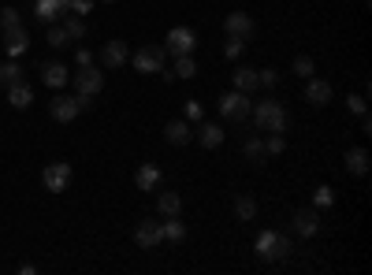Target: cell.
<instances>
[{"label": "cell", "instance_id": "obj_1", "mask_svg": "<svg viewBox=\"0 0 372 275\" xmlns=\"http://www.w3.org/2000/svg\"><path fill=\"white\" fill-rule=\"evenodd\" d=\"M249 115L257 120V131H268V134H287L290 131V112L283 108V101H276V97L260 101Z\"/></svg>", "mask_w": 372, "mask_h": 275}, {"label": "cell", "instance_id": "obj_2", "mask_svg": "<svg viewBox=\"0 0 372 275\" xmlns=\"http://www.w3.org/2000/svg\"><path fill=\"white\" fill-rule=\"evenodd\" d=\"M254 249H257V257H260V260L279 264V260H287V257H290V238H287L283 231H260L257 238H254Z\"/></svg>", "mask_w": 372, "mask_h": 275}, {"label": "cell", "instance_id": "obj_3", "mask_svg": "<svg viewBox=\"0 0 372 275\" xmlns=\"http://www.w3.org/2000/svg\"><path fill=\"white\" fill-rule=\"evenodd\" d=\"M94 101L89 97H64V93H56L53 101H48V115H53L56 123H71L82 108H89Z\"/></svg>", "mask_w": 372, "mask_h": 275}, {"label": "cell", "instance_id": "obj_4", "mask_svg": "<svg viewBox=\"0 0 372 275\" xmlns=\"http://www.w3.org/2000/svg\"><path fill=\"white\" fill-rule=\"evenodd\" d=\"M249 112H254V101H249V93H224L220 97V115L224 120H231V123H242V120H249Z\"/></svg>", "mask_w": 372, "mask_h": 275}, {"label": "cell", "instance_id": "obj_5", "mask_svg": "<svg viewBox=\"0 0 372 275\" xmlns=\"http://www.w3.org/2000/svg\"><path fill=\"white\" fill-rule=\"evenodd\" d=\"M164 45H142L134 56H130V64H134V71L142 75H160L164 71Z\"/></svg>", "mask_w": 372, "mask_h": 275}, {"label": "cell", "instance_id": "obj_6", "mask_svg": "<svg viewBox=\"0 0 372 275\" xmlns=\"http://www.w3.org/2000/svg\"><path fill=\"white\" fill-rule=\"evenodd\" d=\"M75 179V168L67 160H53L48 168L42 171V182H45V190H53V193H64L67 186H71Z\"/></svg>", "mask_w": 372, "mask_h": 275}, {"label": "cell", "instance_id": "obj_7", "mask_svg": "<svg viewBox=\"0 0 372 275\" xmlns=\"http://www.w3.org/2000/svg\"><path fill=\"white\" fill-rule=\"evenodd\" d=\"M197 48V34L190 30V26H172L164 37V53H172V56H190Z\"/></svg>", "mask_w": 372, "mask_h": 275}, {"label": "cell", "instance_id": "obj_8", "mask_svg": "<svg viewBox=\"0 0 372 275\" xmlns=\"http://www.w3.org/2000/svg\"><path fill=\"white\" fill-rule=\"evenodd\" d=\"M75 90H78V97H97L105 90V67H97V64L82 67V71L75 75Z\"/></svg>", "mask_w": 372, "mask_h": 275}, {"label": "cell", "instance_id": "obj_9", "mask_svg": "<svg viewBox=\"0 0 372 275\" xmlns=\"http://www.w3.org/2000/svg\"><path fill=\"white\" fill-rule=\"evenodd\" d=\"M290 231L298 234V238H313L320 234V209H298L290 216Z\"/></svg>", "mask_w": 372, "mask_h": 275}, {"label": "cell", "instance_id": "obj_10", "mask_svg": "<svg viewBox=\"0 0 372 275\" xmlns=\"http://www.w3.org/2000/svg\"><path fill=\"white\" fill-rule=\"evenodd\" d=\"M134 242L142 249H160V242H164V220H142L134 227Z\"/></svg>", "mask_w": 372, "mask_h": 275}, {"label": "cell", "instance_id": "obj_11", "mask_svg": "<svg viewBox=\"0 0 372 275\" xmlns=\"http://www.w3.org/2000/svg\"><path fill=\"white\" fill-rule=\"evenodd\" d=\"M130 60V48L127 41H119V37H112V41H105V48H100V67L105 71H119Z\"/></svg>", "mask_w": 372, "mask_h": 275}, {"label": "cell", "instance_id": "obj_12", "mask_svg": "<svg viewBox=\"0 0 372 275\" xmlns=\"http://www.w3.org/2000/svg\"><path fill=\"white\" fill-rule=\"evenodd\" d=\"M224 30H227V37H242V41H254L257 23H254V15H246V12H231V15L224 19Z\"/></svg>", "mask_w": 372, "mask_h": 275}, {"label": "cell", "instance_id": "obj_13", "mask_svg": "<svg viewBox=\"0 0 372 275\" xmlns=\"http://www.w3.org/2000/svg\"><path fill=\"white\" fill-rule=\"evenodd\" d=\"M0 41H4V53L15 60V56H23V53H26L30 34H26V26L19 23V26H8V30H0Z\"/></svg>", "mask_w": 372, "mask_h": 275}, {"label": "cell", "instance_id": "obj_14", "mask_svg": "<svg viewBox=\"0 0 372 275\" xmlns=\"http://www.w3.org/2000/svg\"><path fill=\"white\" fill-rule=\"evenodd\" d=\"M164 142L168 145H190L194 142V126H190V120H172L164 126Z\"/></svg>", "mask_w": 372, "mask_h": 275}, {"label": "cell", "instance_id": "obj_15", "mask_svg": "<svg viewBox=\"0 0 372 275\" xmlns=\"http://www.w3.org/2000/svg\"><path fill=\"white\" fill-rule=\"evenodd\" d=\"M305 101L324 108L331 104V82H324V78H305Z\"/></svg>", "mask_w": 372, "mask_h": 275}, {"label": "cell", "instance_id": "obj_16", "mask_svg": "<svg viewBox=\"0 0 372 275\" xmlns=\"http://www.w3.org/2000/svg\"><path fill=\"white\" fill-rule=\"evenodd\" d=\"M37 71H42V82L48 86V90H64V86L71 82V75H67L64 64H42Z\"/></svg>", "mask_w": 372, "mask_h": 275}, {"label": "cell", "instance_id": "obj_17", "mask_svg": "<svg viewBox=\"0 0 372 275\" xmlns=\"http://www.w3.org/2000/svg\"><path fill=\"white\" fill-rule=\"evenodd\" d=\"M67 12V0H34V19L37 23H53L56 15Z\"/></svg>", "mask_w": 372, "mask_h": 275}, {"label": "cell", "instance_id": "obj_18", "mask_svg": "<svg viewBox=\"0 0 372 275\" xmlns=\"http://www.w3.org/2000/svg\"><path fill=\"white\" fill-rule=\"evenodd\" d=\"M157 212L164 216V220H172V216H183V198H179L175 190H160V198H157Z\"/></svg>", "mask_w": 372, "mask_h": 275}, {"label": "cell", "instance_id": "obj_19", "mask_svg": "<svg viewBox=\"0 0 372 275\" xmlns=\"http://www.w3.org/2000/svg\"><path fill=\"white\" fill-rule=\"evenodd\" d=\"M8 104L19 108V112H26L30 104H34V90H30L26 82H15V86H8Z\"/></svg>", "mask_w": 372, "mask_h": 275}, {"label": "cell", "instance_id": "obj_20", "mask_svg": "<svg viewBox=\"0 0 372 275\" xmlns=\"http://www.w3.org/2000/svg\"><path fill=\"white\" fill-rule=\"evenodd\" d=\"M134 186H138V190H157V186H160V168H157V164H142V168H138L134 171Z\"/></svg>", "mask_w": 372, "mask_h": 275}, {"label": "cell", "instance_id": "obj_21", "mask_svg": "<svg viewBox=\"0 0 372 275\" xmlns=\"http://www.w3.org/2000/svg\"><path fill=\"white\" fill-rule=\"evenodd\" d=\"M235 90H238V93H254V90H260L257 67H238V71H235Z\"/></svg>", "mask_w": 372, "mask_h": 275}, {"label": "cell", "instance_id": "obj_22", "mask_svg": "<svg viewBox=\"0 0 372 275\" xmlns=\"http://www.w3.org/2000/svg\"><path fill=\"white\" fill-rule=\"evenodd\" d=\"M346 171L350 175H369V149H361V145L346 149Z\"/></svg>", "mask_w": 372, "mask_h": 275}, {"label": "cell", "instance_id": "obj_23", "mask_svg": "<svg viewBox=\"0 0 372 275\" xmlns=\"http://www.w3.org/2000/svg\"><path fill=\"white\" fill-rule=\"evenodd\" d=\"M197 138H201L205 149H220V145H224V126H220V123H201Z\"/></svg>", "mask_w": 372, "mask_h": 275}, {"label": "cell", "instance_id": "obj_24", "mask_svg": "<svg viewBox=\"0 0 372 275\" xmlns=\"http://www.w3.org/2000/svg\"><path fill=\"white\" fill-rule=\"evenodd\" d=\"M235 220H238V223L257 220V201L249 198V193H238V198H235Z\"/></svg>", "mask_w": 372, "mask_h": 275}, {"label": "cell", "instance_id": "obj_25", "mask_svg": "<svg viewBox=\"0 0 372 275\" xmlns=\"http://www.w3.org/2000/svg\"><path fill=\"white\" fill-rule=\"evenodd\" d=\"M186 223L179 220V216H172V220H164V242H172V245H179V242H186Z\"/></svg>", "mask_w": 372, "mask_h": 275}, {"label": "cell", "instance_id": "obj_26", "mask_svg": "<svg viewBox=\"0 0 372 275\" xmlns=\"http://www.w3.org/2000/svg\"><path fill=\"white\" fill-rule=\"evenodd\" d=\"M64 34H67V41H82L86 37V19L82 15H67L64 19Z\"/></svg>", "mask_w": 372, "mask_h": 275}, {"label": "cell", "instance_id": "obj_27", "mask_svg": "<svg viewBox=\"0 0 372 275\" xmlns=\"http://www.w3.org/2000/svg\"><path fill=\"white\" fill-rule=\"evenodd\" d=\"M15 82H23V67H19L15 60L0 64V86H15Z\"/></svg>", "mask_w": 372, "mask_h": 275}, {"label": "cell", "instance_id": "obj_28", "mask_svg": "<svg viewBox=\"0 0 372 275\" xmlns=\"http://www.w3.org/2000/svg\"><path fill=\"white\" fill-rule=\"evenodd\" d=\"M175 78H194L197 75V64H194V56H175Z\"/></svg>", "mask_w": 372, "mask_h": 275}, {"label": "cell", "instance_id": "obj_29", "mask_svg": "<svg viewBox=\"0 0 372 275\" xmlns=\"http://www.w3.org/2000/svg\"><path fill=\"white\" fill-rule=\"evenodd\" d=\"M335 205V190L331 186H317L313 190V209H331Z\"/></svg>", "mask_w": 372, "mask_h": 275}, {"label": "cell", "instance_id": "obj_30", "mask_svg": "<svg viewBox=\"0 0 372 275\" xmlns=\"http://www.w3.org/2000/svg\"><path fill=\"white\" fill-rule=\"evenodd\" d=\"M313 71H317L313 56H298L294 67H290V75H298V78H313Z\"/></svg>", "mask_w": 372, "mask_h": 275}, {"label": "cell", "instance_id": "obj_31", "mask_svg": "<svg viewBox=\"0 0 372 275\" xmlns=\"http://www.w3.org/2000/svg\"><path fill=\"white\" fill-rule=\"evenodd\" d=\"M242 153H246V156H249V160H254V164H265V160H260V156H265V142H260V138H246Z\"/></svg>", "mask_w": 372, "mask_h": 275}, {"label": "cell", "instance_id": "obj_32", "mask_svg": "<svg viewBox=\"0 0 372 275\" xmlns=\"http://www.w3.org/2000/svg\"><path fill=\"white\" fill-rule=\"evenodd\" d=\"M283 153H287V138L283 134H272L265 142V156H283Z\"/></svg>", "mask_w": 372, "mask_h": 275}, {"label": "cell", "instance_id": "obj_33", "mask_svg": "<svg viewBox=\"0 0 372 275\" xmlns=\"http://www.w3.org/2000/svg\"><path fill=\"white\" fill-rule=\"evenodd\" d=\"M242 53H246V41H242V37H227V41H224V56H227V60H238Z\"/></svg>", "mask_w": 372, "mask_h": 275}, {"label": "cell", "instance_id": "obj_34", "mask_svg": "<svg viewBox=\"0 0 372 275\" xmlns=\"http://www.w3.org/2000/svg\"><path fill=\"white\" fill-rule=\"evenodd\" d=\"M48 45H53V48H67V45H71V41H67V34H64V26L48 23Z\"/></svg>", "mask_w": 372, "mask_h": 275}, {"label": "cell", "instance_id": "obj_35", "mask_svg": "<svg viewBox=\"0 0 372 275\" xmlns=\"http://www.w3.org/2000/svg\"><path fill=\"white\" fill-rule=\"evenodd\" d=\"M23 23V15L15 12V8H0V30H8V26H19Z\"/></svg>", "mask_w": 372, "mask_h": 275}, {"label": "cell", "instance_id": "obj_36", "mask_svg": "<svg viewBox=\"0 0 372 275\" xmlns=\"http://www.w3.org/2000/svg\"><path fill=\"white\" fill-rule=\"evenodd\" d=\"M257 78H260V86H265V90H276V86H279V71H276V67L257 71Z\"/></svg>", "mask_w": 372, "mask_h": 275}, {"label": "cell", "instance_id": "obj_37", "mask_svg": "<svg viewBox=\"0 0 372 275\" xmlns=\"http://www.w3.org/2000/svg\"><path fill=\"white\" fill-rule=\"evenodd\" d=\"M67 12L86 19V12H94V0H67Z\"/></svg>", "mask_w": 372, "mask_h": 275}, {"label": "cell", "instance_id": "obj_38", "mask_svg": "<svg viewBox=\"0 0 372 275\" xmlns=\"http://www.w3.org/2000/svg\"><path fill=\"white\" fill-rule=\"evenodd\" d=\"M346 108H350V112H354V115H361V112H369V104H365V97H361V93H354V97H346Z\"/></svg>", "mask_w": 372, "mask_h": 275}, {"label": "cell", "instance_id": "obj_39", "mask_svg": "<svg viewBox=\"0 0 372 275\" xmlns=\"http://www.w3.org/2000/svg\"><path fill=\"white\" fill-rule=\"evenodd\" d=\"M183 112H186V120H190V123H201V104H197V101H186Z\"/></svg>", "mask_w": 372, "mask_h": 275}, {"label": "cell", "instance_id": "obj_40", "mask_svg": "<svg viewBox=\"0 0 372 275\" xmlns=\"http://www.w3.org/2000/svg\"><path fill=\"white\" fill-rule=\"evenodd\" d=\"M75 60H78V67H89V64H94V53H89V48H78Z\"/></svg>", "mask_w": 372, "mask_h": 275}, {"label": "cell", "instance_id": "obj_41", "mask_svg": "<svg viewBox=\"0 0 372 275\" xmlns=\"http://www.w3.org/2000/svg\"><path fill=\"white\" fill-rule=\"evenodd\" d=\"M361 131L372 134V120H369V112H361Z\"/></svg>", "mask_w": 372, "mask_h": 275}, {"label": "cell", "instance_id": "obj_42", "mask_svg": "<svg viewBox=\"0 0 372 275\" xmlns=\"http://www.w3.org/2000/svg\"><path fill=\"white\" fill-rule=\"evenodd\" d=\"M105 4H112V0H105Z\"/></svg>", "mask_w": 372, "mask_h": 275}]
</instances>
